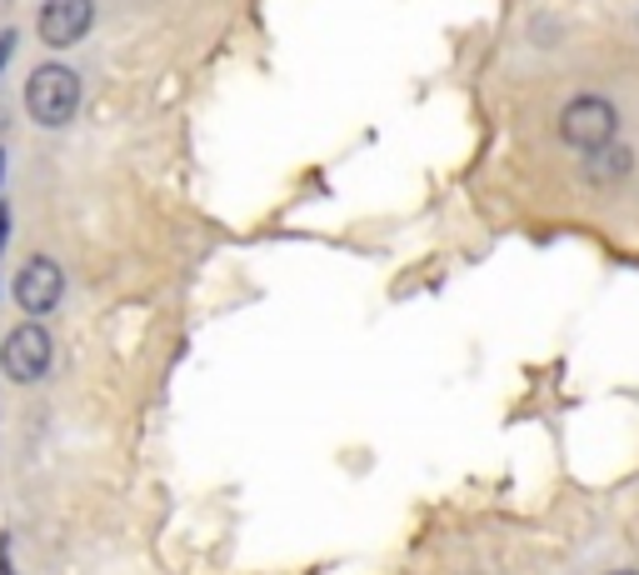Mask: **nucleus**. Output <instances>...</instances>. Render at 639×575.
I'll use <instances>...</instances> for the list:
<instances>
[{"label":"nucleus","instance_id":"obj_1","mask_svg":"<svg viewBox=\"0 0 639 575\" xmlns=\"http://www.w3.org/2000/svg\"><path fill=\"white\" fill-rule=\"evenodd\" d=\"M26 111H30V121L50 125V131H55V125H70L80 111V75L60 61L36 65L26 81Z\"/></svg>","mask_w":639,"mask_h":575},{"label":"nucleus","instance_id":"obj_2","mask_svg":"<svg viewBox=\"0 0 639 575\" xmlns=\"http://www.w3.org/2000/svg\"><path fill=\"white\" fill-rule=\"evenodd\" d=\"M619 131V111L605 95H575V101L559 111V141L575 145V151H599L609 145Z\"/></svg>","mask_w":639,"mask_h":575},{"label":"nucleus","instance_id":"obj_3","mask_svg":"<svg viewBox=\"0 0 639 575\" xmlns=\"http://www.w3.org/2000/svg\"><path fill=\"white\" fill-rule=\"evenodd\" d=\"M50 361H55V341H50V331L36 321L16 325V331L0 341V371L16 385H36L40 375L50 371Z\"/></svg>","mask_w":639,"mask_h":575},{"label":"nucleus","instance_id":"obj_4","mask_svg":"<svg viewBox=\"0 0 639 575\" xmlns=\"http://www.w3.org/2000/svg\"><path fill=\"white\" fill-rule=\"evenodd\" d=\"M90 26H95V0H45L36 16V31L50 51H65V46L85 41Z\"/></svg>","mask_w":639,"mask_h":575},{"label":"nucleus","instance_id":"obj_5","mask_svg":"<svg viewBox=\"0 0 639 575\" xmlns=\"http://www.w3.org/2000/svg\"><path fill=\"white\" fill-rule=\"evenodd\" d=\"M60 295H65V271H60L50 255H30V261L16 271V301H20V311L50 315L60 305Z\"/></svg>","mask_w":639,"mask_h":575},{"label":"nucleus","instance_id":"obj_6","mask_svg":"<svg viewBox=\"0 0 639 575\" xmlns=\"http://www.w3.org/2000/svg\"><path fill=\"white\" fill-rule=\"evenodd\" d=\"M629 165H635L629 145L609 141V145H599V151H585V181L599 185V191H609V185H619L629 175Z\"/></svg>","mask_w":639,"mask_h":575},{"label":"nucleus","instance_id":"obj_7","mask_svg":"<svg viewBox=\"0 0 639 575\" xmlns=\"http://www.w3.org/2000/svg\"><path fill=\"white\" fill-rule=\"evenodd\" d=\"M10 46H16V36H0V75H6V61H10Z\"/></svg>","mask_w":639,"mask_h":575},{"label":"nucleus","instance_id":"obj_8","mask_svg":"<svg viewBox=\"0 0 639 575\" xmlns=\"http://www.w3.org/2000/svg\"><path fill=\"white\" fill-rule=\"evenodd\" d=\"M609 575H639V571H609Z\"/></svg>","mask_w":639,"mask_h":575}]
</instances>
